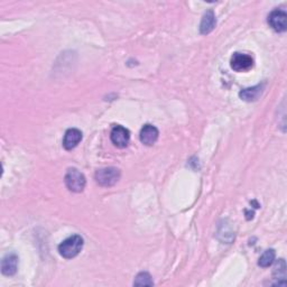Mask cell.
Listing matches in <instances>:
<instances>
[{"mask_svg": "<svg viewBox=\"0 0 287 287\" xmlns=\"http://www.w3.org/2000/svg\"><path fill=\"white\" fill-rule=\"evenodd\" d=\"M83 238L81 236L74 234L65 239L63 243L59 246V252L62 257L66 259H72L80 254L83 248Z\"/></svg>", "mask_w": 287, "mask_h": 287, "instance_id": "6da1fadb", "label": "cell"}, {"mask_svg": "<svg viewBox=\"0 0 287 287\" xmlns=\"http://www.w3.org/2000/svg\"><path fill=\"white\" fill-rule=\"evenodd\" d=\"M86 177L76 168H69L65 174V185L72 192L80 193L86 188Z\"/></svg>", "mask_w": 287, "mask_h": 287, "instance_id": "7a4b0ae2", "label": "cell"}, {"mask_svg": "<svg viewBox=\"0 0 287 287\" xmlns=\"http://www.w3.org/2000/svg\"><path fill=\"white\" fill-rule=\"evenodd\" d=\"M120 178V171L116 167L101 168L95 173V181L103 188H109L115 185Z\"/></svg>", "mask_w": 287, "mask_h": 287, "instance_id": "3957f363", "label": "cell"}, {"mask_svg": "<svg viewBox=\"0 0 287 287\" xmlns=\"http://www.w3.org/2000/svg\"><path fill=\"white\" fill-rule=\"evenodd\" d=\"M231 69L237 72H247L254 66V59L250 55L245 53H234L230 61Z\"/></svg>", "mask_w": 287, "mask_h": 287, "instance_id": "277c9868", "label": "cell"}, {"mask_svg": "<svg viewBox=\"0 0 287 287\" xmlns=\"http://www.w3.org/2000/svg\"><path fill=\"white\" fill-rule=\"evenodd\" d=\"M268 24L275 32H285L287 30V14L280 9L273 10L268 16Z\"/></svg>", "mask_w": 287, "mask_h": 287, "instance_id": "5b68a950", "label": "cell"}, {"mask_svg": "<svg viewBox=\"0 0 287 287\" xmlns=\"http://www.w3.org/2000/svg\"><path fill=\"white\" fill-rule=\"evenodd\" d=\"M110 138L112 144L117 146L118 148H125L128 146L129 140H131V133L125 127L116 126L111 131Z\"/></svg>", "mask_w": 287, "mask_h": 287, "instance_id": "8992f818", "label": "cell"}, {"mask_svg": "<svg viewBox=\"0 0 287 287\" xmlns=\"http://www.w3.org/2000/svg\"><path fill=\"white\" fill-rule=\"evenodd\" d=\"M159 129L153 125H145L139 134L140 142L146 146H153L159 139Z\"/></svg>", "mask_w": 287, "mask_h": 287, "instance_id": "52a82bcc", "label": "cell"}, {"mask_svg": "<svg viewBox=\"0 0 287 287\" xmlns=\"http://www.w3.org/2000/svg\"><path fill=\"white\" fill-rule=\"evenodd\" d=\"M82 140V133L76 128H71L66 131L63 138V147L66 150H71L75 148Z\"/></svg>", "mask_w": 287, "mask_h": 287, "instance_id": "ba28073f", "label": "cell"}, {"mask_svg": "<svg viewBox=\"0 0 287 287\" xmlns=\"http://www.w3.org/2000/svg\"><path fill=\"white\" fill-rule=\"evenodd\" d=\"M18 268V257L16 254H9L2 262V272L6 276H13Z\"/></svg>", "mask_w": 287, "mask_h": 287, "instance_id": "9c48e42d", "label": "cell"}, {"mask_svg": "<svg viewBox=\"0 0 287 287\" xmlns=\"http://www.w3.org/2000/svg\"><path fill=\"white\" fill-rule=\"evenodd\" d=\"M216 25H217V19H216L215 13H213L212 10L206 11L201 21L200 32H201V34H203V35H206V34H209L215 30Z\"/></svg>", "mask_w": 287, "mask_h": 287, "instance_id": "30bf717a", "label": "cell"}, {"mask_svg": "<svg viewBox=\"0 0 287 287\" xmlns=\"http://www.w3.org/2000/svg\"><path fill=\"white\" fill-rule=\"evenodd\" d=\"M263 89H264L263 84H259V86H256L252 88H247V89H244L243 91H240L239 95L241 99L247 101V102H251V101H256L258 98L260 97L263 93Z\"/></svg>", "mask_w": 287, "mask_h": 287, "instance_id": "8fae6325", "label": "cell"}, {"mask_svg": "<svg viewBox=\"0 0 287 287\" xmlns=\"http://www.w3.org/2000/svg\"><path fill=\"white\" fill-rule=\"evenodd\" d=\"M275 250L274 249H268L266 250L264 254L262 255V257L259 258V262H258V265H259L260 267H264V268H266V267H269V266H272L273 265V263L275 260Z\"/></svg>", "mask_w": 287, "mask_h": 287, "instance_id": "7c38bea8", "label": "cell"}, {"mask_svg": "<svg viewBox=\"0 0 287 287\" xmlns=\"http://www.w3.org/2000/svg\"><path fill=\"white\" fill-rule=\"evenodd\" d=\"M134 285L136 286H153L154 282L153 279H151L150 275L148 273H139L136 279H135Z\"/></svg>", "mask_w": 287, "mask_h": 287, "instance_id": "4fadbf2b", "label": "cell"}, {"mask_svg": "<svg viewBox=\"0 0 287 287\" xmlns=\"http://www.w3.org/2000/svg\"><path fill=\"white\" fill-rule=\"evenodd\" d=\"M274 274H278V276H277L278 279H284L285 278V276H286V265H285L284 259L278 260V265L275 267Z\"/></svg>", "mask_w": 287, "mask_h": 287, "instance_id": "5bb4252c", "label": "cell"}]
</instances>
